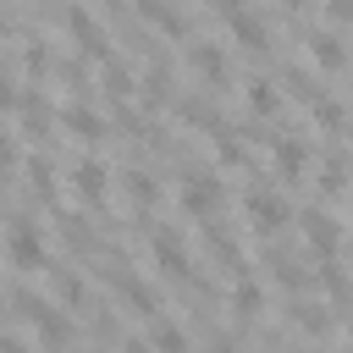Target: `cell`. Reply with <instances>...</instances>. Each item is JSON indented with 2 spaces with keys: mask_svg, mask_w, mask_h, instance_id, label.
I'll return each mask as SVG.
<instances>
[{
  "mask_svg": "<svg viewBox=\"0 0 353 353\" xmlns=\"http://www.w3.org/2000/svg\"><path fill=\"white\" fill-rule=\"evenodd\" d=\"M0 243H6V259H11L17 270H39V265H44V232H39L33 221H11V226L0 232Z\"/></svg>",
  "mask_w": 353,
  "mask_h": 353,
  "instance_id": "obj_1",
  "label": "cell"
},
{
  "mask_svg": "<svg viewBox=\"0 0 353 353\" xmlns=\"http://www.w3.org/2000/svg\"><path fill=\"white\" fill-rule=\"evenodd\" d=\"M221 199H226V188H221V176H188L182 188H176V204L193 215V221H210L215 210H221Z\"/></svg>",
  "mask_w": 353,
  "mask_h": 353,
  "instance_id": "obj_2",
  "label": "cell"
},
{
  "mask_svg": "<svg viewBox=\"0 0 353 353\" xmlns=\"http://www.w3.org/2000/svg\"><path fill=\"white\" fill-rule=\"evenodd\" d=\"M66 28H72V39H77V50H83V55L110 61V39H105V28H99L83 6H72V11H66Z\"/></svg>",
  "mask_w": 353,
  "mask_h": 353,
  "instance_id": "obj_3",
  "label": "cell"
},
{
  "mask_svg": "<svg viewBox=\"0 0 353 353\" xmlns=\"http://www.w3.org/2000/svg\"><path fill=\"white\" fill-rule=\"evenodd\" d=\"M248 221L265 232V237H276L281 226H287V204H281V193H248Z\"/></svg>",
  "mask_w": 353,
  "mask_h": 353,
  "instance_id": "obj_4",
  "label": "cell"
},
{
  "mask_svg": "<svg viewBox=\"0 0 353 353\" xmlns=\"http://www.w3.org/2000/svg\"><path fill=\"white\" fill-rule=\"evenodd\" d=\"M303 232H309V243L320 248V259H336V248H342V221H336V215L309 210V215H303Z\"/></svg>",
  "mask_w": 353,
  "mask_h": 353,
  "instance_id": "obj_5",
  "label": "cell"
},
{
  "mask_svg": "<svg viewBox=\"0 0 353 353\" xmlns=\"http://www.w3.org/2000/svg\"><path fill=\"white\" fill-rule=\"evenodd\" d=\"M149 248H154V259H160L165 276H188V270H193V259H188V248H182V237H176L171 226H160V232L149 237Z\"/></svg>",
  "mask_w": 353,
  "mask_h": 353,
  "instance_id": "obj_6",
  "label": "cell"
},
{
  "mask_svg": "<svg viewBox=\"0 0 353 353\" xmlns=\"http://www.w3.org/2000/svg\"><path fill=\"white\" fill-rule=\"evenodd\" d=\"M226 22H232V39H237V44H248V50H265V44H270V28H265L259 11L237 6V11H226Z\"/></svg>",
  "mask_w": 353,
  "mask_h": 353,
  "instance_id": "obj_7",
  "label": "cell"
},
{
  "mask_svg": "<svg viewBox=\"0 0 353 353\" xmlns=\"http://www.w3.org/2000/svg\"><path fill=\"white\" fill-rule=\"evenodd\" d=\"M309 55H314L325 72H342V61H347V50H342V33H336V28H320V33L309 39Z\"/></svg>",
  "mask_w": 353,
  "mask_h": 353,
  "instance_id": "obj_8",
  "label": "cell"
},
{
  "mask_svg": "<svg viewBox=\"0 0 353 353\" xmlns=\"http://www.w3.org/2000/svg\"><path fill=\"white\" fill-rule=\"evenodd\" d=\"M188 66H193V72H199L204 83H221V77H226V55H221V50H215L210 39H199V44L188 50Z\"/></svg>",
  "mask_w": 353,
  "mask_h": 353,
  "instance_id": "obj_9",
  "label": "cell"
},
{
  "mask_svg": "<svg viewBox=\"0 0 353 353\" xmlns=\"http://www.w3.org/2000/svg\"><path fill=\"white\" fill-rule=\"evenodd\" d=\"M61 121L72 127V138H83V143H94V138H105V116H94V110H83V105H66L61 110Z\"/></svg>",
  "mask_w": 353,
  "mask_h": 353,
  "instance_id": "obj_10",
  "label": "cell"
},
{
  "mask_svg": "<svg viewBox=\"0 0 353 353\" xmlns=\"http://www.w3.org/2000/svg\"><path fill=\"white\" fill-rule=\"evenodd\" d=\"M33 325H39V342H50V347H66V342H72V320H66L55 303H50V309H44Z\"/></svg>",
  "mask_w": 353,
  "mask_h": 353,
  "instance_id": "obj_11",
  "label": "cell"
},
{
  "mask_svg": "<svg viewBox=\"0 0 353 353\" xmlns=\"http://www.w3.org/2000/svg\"><path fill=\"white\" fill-rule=\"evenodd\" d=\"M149 353H188V331L171 325V320H154V331H149Z\"/></svg>",
  "mask_w": 353,
  "mask_h": 353,
  "instance_id": "obj_12",
  "label": "cell"
},
{
  "mask_svg": "<svg viewBox=\"0 0 353 353\" xmlns=\"http://www.w3.org/2000/svg\"><path fill=\"white\" fill-rule=\"evenodd\" d=\"M72 182H77L83 199H99V193H105V165H99V160H77V165H72Z\"/></svg>",
  "mask_w": 353,
  "mask_h": 353,
  "instance_id": "obj_13",
  "label": "cell"
},
{
  "mask_svg": "<svg viewBox=\"0 0 353 353\" xmlns=\"http://www.w3.org/2000/svg\"><path fill=\"white\" fill-rule=\"evenodd\" d=\"M138 11H143L154 28H165V33H182V28H188V22H182V11H171L165 0H138Z\"/></svg>",
  "mask_w": 353,
  "mask_h": 353,
  "instance_id": "obj_14",
  "label": "cell"
},
{
  "mask_svg": "<svg viewBox=\"0 0 353 353\" xmlns=\"http://www.w3.org/2000/svg\"><path fill=\"white\" fill-rule=\"evenodd\" d=\"M276 165H281L287 176H298V171L309 165V154H303V143H298V138H281V143H276Z\"/></svg>",
  "mask_w": 353,
  "mask_h": 353,
  "instance_id": "obj_15",
  "label": "cell"
},
{
  "mask_svg": "<svg viewBox=\"0 0 353 353\" xmlns=\"http://www.w3.org/2000/svg\"><path fill=\"white\" fill-rule=\"evenodd\" d=\"M259 303H265V292H259V287L243 276V281L232 287V309H237V314H259Z\"/></svg>",
  "mask_w": 353,
  "mask_h": 353,
  "instance_id": "obj_16",
  "label": "cell"
},
{
  "mask_svg": "<svg viewBox=\"0 0 353 353\" xmlns=\"http://www.w3.org/2000/svg\"><path fill=\"white\" fill-rule=\"evenodd\" d=\"M105 88H110V94H132V88H138V77L110 55V61H105Z\"/></svg>",
  "mask_w": 353,
  "mask_h": 353,
  "instance_id": "obj_17",
  "label": "cell"
},
{
  "mask_svg": "<svg viewBox=\"0 0 353 353\" xmlns=\"http://www.w3.org/2000/svg\"><path fill=\"white\" fill-rule=\"evenodd\" d=\"M248 105H254L259 116H270V110L281 105V94H276V83H265V77H259V83H248Z\"/></svg>",
  "mask_w": 353,
  "mask_h": 353,
  "instance_id": "obj_18",
  "label": "cell"
},
{
  "mask_svg": "<svg viewBox=\"0 0 353 353\" xmlns=\"http://www.w3.org/2000/svg\"><path fill=\"white\" fill-rule=\"evenodd\" d=\"M127 193H132L138 204H149V199H154V182H149L143 171H132V176H127Z\"/></svg>",
  "mask_w": 353,
  "mask_h": 353,
  "instance_id": "obj_19",
  "label": "cell"
},
{
  "mask_svg": "<svg viewBox=\"0 0 353 353\" xmlns=\"http://www.w3.org/2000/svg\"><path fill=\"white\" fill-rule=\"evenodd\" d=\"M314 116H320L325 127H342V105H336V99H314Z\"/></svg>",
  "mask_w": 353,
  "mask_h": 353,
  "instance_id": "obj_20",
  "label": "cell"
},
{
  "mask_svg": "<svg viewBox=\"0 0 353 353\" xmlns=\"http://www.w3.org/2000/svg\"><path fill=\"white\" fill-rule=\"evenodd\" d=\"M11 160H17V138H11V132H0V171H6Z\"/></svg>",
  "mask_w": 353,
  "mask_h": 353,
  "instance_id": "obj_21",
  "label": "cell"
},
{
  "mask_svg": "<svg viewBox=\"0 0 353 353\" xmlns=\"http://www.w3.org/2000/svg\"><path fill=\"white\" fill-rule=\"evenodd\" d=\"M11 105H17V88H11V77L0 72V110H11Z\"/></svg>",
  "mask_w": 353,
  "mask_h": 353,
  "instance_id": "obj_22",
  "label": "cell"
},
{
  "mask_svg": "<svg viewBox=\"0 0 353 353\" xmlns=\"http://www.w3.org/2000/svg\"><path fill=\"white\" fill-rule=\"evenodd\" d=\"M325 17H331V22H342V17H347V0H331V6H325Z\"/></svg>",
  "mask_w": 353,
  "mask_h": 353,
  "instance_id": "obj_23",
  "label": "cell"
},
{
  "mask_svg": "<svg viewBox=\"0 0 353 353\" xmlns=\"http://www.w3.org/2000/svg\"><path fill=\"white\" fill-rule=\"evenodd\" d=\"M121 353H149V342H143V336H127V342H121Z\"/></svg>",
  "mask_w": 353,
  "mask_h": 353,
  "instance_id": "obj_24",
  "label": "cell"
},
{
  "mask_svg": "<svg viewBox=\"0 0 353 353\" xmlns=\"http://www.w3.org/2000/svg\"><path fill=\"white\" fill-rule=\"evenodd\" d=\"M210 353H237V347H232V342H215V347H210Z\"/></svg>",
  "mask_w": 353,
  "mask_h": 353,
  "instance_id": "obj_25",
  "label": "cell"
},
{
  "mask_svg": "<svg viewBox=\"0 0 353 353\" xmlns=\"http://www.w3.org/2000/svg\"><path fill=\"white\" fill-rule=\"evenodd\" d=\"M281 6H309V0H281Z\"/></svg>",
  "mask_w": 353,
  "mask_h": 353,
  "instance_id": "obj_26",
  "label": "cell"
},
{
  "mask_svg": "<svg viewBox=\"0 0 353 353\" xmlns=\"http://www.w3.org/2000/svg\"><path fill=\"white\" fill-rule=\"evenodd\" d=\"M0 28H6V6H0Z\"/></svg>",
  "mask_w": 353,
  "mask_h": 353,
  "instance_id": "obj_27",
  "label": "cell"
}]
</instances>
